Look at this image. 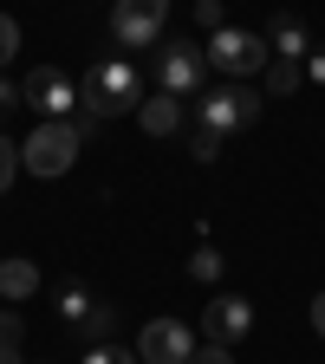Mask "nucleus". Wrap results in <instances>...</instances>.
<instances>
[{"instance_id": "obj_1", "label": "nucleus", "mask_w": 325, "mask_h": 364, "mask_svg": "<svg viewBox=\"0 0 325 364\" xmlns=\"http://www.w3.org/2000/svg\"><path fill=\"white\" fill-rule=\"evenodd\" d=\"M137 105H144V78H137L130 59H98L78 78V111H91V117H117Z\"/></svg>"}, {"instance_id": "obj_2", "label": "nucleus", "mask_w": 325, "mask_h": 364, "mask_svg": "<svg viewBox=\"0 0 325 364\" xmlns=\"http://www.w3.org/2000/svg\"><path fill=\"white\" fill-rule=\"evenodd\" d=\"M202 53H208V65H221V78H254V72L273 65L267 33H247V26H221V33H208Z\"/></svg>"}, {"instance_id": "obj_3", "label": "nucleus", "mask_w": 325, "mask_h": 364, "mask_svg": "<svg viewBox=\"0 0 325 364\" xmlns=\"http://www.w3.org/2000/svg\"><path fill=\"white\" fill-rule=\"evenodd\" d=\"M78 124L72 117H59V124H39L26 144H20V169H33V176H65L72 163H78Z\"/></svg>"}, {"instance_id": "obj_4", "label": "nucleus", "mask_w": 325, "mask_h": 364, "mask_svg": "<svg viewBox=\"0 0 325 364\" xmlns=\"http://www.w3.org/2000/svg\"><path fill=\"white\" fill-rule=\"evenodd\" d=\"M20 105H33L46 124H59V117L78 111V85H72L59 65H33V72L20 78Z\"/></svg>"}, {"instance_id": "obj_5", "label": "nucleus", "mask_w": 325, "mask_h": 364, "mask_svg": "<svg viewBox=\"0 0 325 364\" xmlns=\"http://www.w3.org/2000/svg\"><path fill=\"white\" fill-rule=\"evenodd\" d=\"M156 85L169 91V98H196V91L208 85V53L189 39H169L163 59H156Z\"/></svg>"}, {"instance_id": "obj_6", "label": "nucleus", "mask_w": 325, "mask_h": 364, "mask_svg": "<svg viewBox=\"0 0 325 364\" xmlns=\"http://www.w3.org/2000/svg\"><path fill=\"white\" fill-rule=\"evenodd\" d=\"M260 111H267V98H260V91H247V85H221V91H208V98H202V124L208 130H247V124H260Z\"/></svg>"}, {"instance_id": "obj_7", "label": "nucleus", "mask_w": 325, "mask_h": 364, "mask_svg": "<svg viewBox=\"0 0 325 364\" xmlns=\"http://www.w3.org/2000/svg\"><path fill=\"white\" fill-rule=\"evenodd\" d=\"M163 20H169V0H117L111 7V33H117V46H130V53L156 46Z\"/></svg>"}, {"instance_id": "obj_8", "label": "nucleus", "mask_w": 325, "mask_h": 364, "mask_svg": "<svg viewBox=\"0 0 325 364\" xmlns=\"http://www.w3.org/2000/svg\"><path fill=\"white\" fill-rule=\"evenodd\" d=\"M137 358H144V364H189L196 338H189L182 318H150V326L137 332Z\"/></svg>"}, {"instance_id": "obj_9", "label": "nucleus", "mask_w": 325, "mask_h": 364, "mask_svg": "<svg viewBox=\"0 0 325 364\" xmlns=\"http://www.w3.org/2000/svg\"><path fill=\"white\" fill-rule=\"evenodd\" d=\"M202 332H208V345H235V338H247V332H254V306H247L241 293H215L208 312H202Z\"/></svg>"}, {"instance_id": "obj_10", "label": "nucleus", "mask_w": 325, "mask_h": 364, "mask_svg": "<svg viewBox=\"0 0 325 364\" xmlns=\"http://www.w3.org/2000/svg\"><path fill=\"white\" fill-rule=\"evenodd\" d=\"M267 46H273V59H293V65H306V53H312V26L299 20V14H273V26H267Z\"/></svg>"}, {"instance_id": "obj_11", "label": "nucleus", "mask_w": 325, "mask_h": 364, "mask_svg": "<svg viewBox=\"0 0 325 364\" xmlns=\"http://www.w3.org/2000/svg\"><path fill=\"white\" fill-rule=\"evenodd\" d=\"M137 124H144L150 136H176V130H182V98H169V91L144 98V105H137Z\"/></svg>"}, {"instance_id": "obj_12", "label": "nucleus", "mask_w": 325, "mask_h": 364, "mask_svg": "<svg viewBox=\"0 0 325 364\" xmlns=\"http://www.w3.org/2000/svg\"><path fill=\"white\" fill-rule=\"evenodd\" d=\"M0 293H7L14 306H20V299H33V293H39V267H33V260H20V254H7V260H0Z\"/></svg>"}, {"instance_id": "obj_13", "label": "nucleus", "mask_w": 325, "mask_h": 364, "mask_svg": "<svg viewBox=\"0 0 325 364\" xmlns=\"http://www.w3.org/2000/svg\"><path fill=\"white\" fill-rule=\"evenodd\" d=\"M91 306H98V293H91L85 280H65V287H59V318H65V326H85Z\"/></svg>"}, {"instance_id": "obj_14", "label": "nucleus", "mask_w": 325, "mask_h": 364, "mask_svg": "<svg viewBox=\"0 0 325 364\" xmlns=\"http://www.w3.org/2000/svg\"><path fill=\"white\" fill-rule=\"evenodd\" d=\"M78 332H85V345H111V338H117V306H111V299H98Z\"/></svg>"}, {"instance_id": "obj_15", "label": "nucleus", "mask_w": 325, "mask_h": 364, "mask_svg": "<svg viewBox=\"0 0 325 364\" xmlns=\"http://www.w3.org/2000/svg\"><path fill=\"white\" fill-rule=\"evenodd\" d=\"M299 85H306V65H293V59H273L267 65V91H273V98H293Z\"/></svg>"}, {"instance_id": "obj_16", "label": "nucleus", "mask_w": 325, "mask_h": 364, "mask_svg": "<svg viewBox=\"0 0 325 364\" xmlns=\"http://www.w3.org/2000/svg\"><path fill=\"white\" fill-rule=\"evenodd\" d=\"M189 273H196V280H202V287H215V280H221V273H228V260H221V247H208V241H202V247L189 254Z\"/></svg>"}, {"instance_id": "obj_17", "label": "nucleus", "mask_w": 325, "mask_h": 364, "mask_svg": "<svg viewBox=\"0 0 325 364\" xmlns=\"http://www.w3.org/2000/svg\"><path fill=\"white\" fill-rule=\"evenodd\" d=\"M20 338H26V318L0 312V364H20Z\"/></svg>"}, {"instance_id": "obj_18", "label": "nucleus", "mask_w": 325, "mask_h": 364, "mask_svg": "<svg viewBox=\"0 0 325 364\" xmlns=\"http://www.w3.org/2000/svg\"><path fill=\"white\" fill-rule=\"evenodd\" d=\"M78 364H144V358H137V351H124V345L111 338V345H85V358H78Z\"/></svg>"}, {"instance_id": "obj_19", "label": "nucleus", "mask_w": 325, "mask_h": 364, "mask_svg": "<svg viewBox=\"0 0 325 364\" xmlns=\"http://www.w3.org/2000/svg\"><path fill=\"white\" fill-rule=\"evenodd\" d=\"M189 150H196V163H215V156H221V130L196 124V136H189Z\"/></svg>"}, {"instance_id": "obj_20", "label": "nucleus", "mask_w": 325, "mask_h": 364, "mask_svg": "<svg viewBox=\"0 0 325 364\" xmlns=\"http://www.w3.org/2000/svg\"><path fill=\"white\" fill-rule=\"evenodd\" d=\"M14 53H20V26H14V14H0V72L14 65Z\"/></svg>"}, {"instance_id": "obj_21", "label": "nucleus", "mask_w": 325, "mask_h": 364, "mask_svg": "<svg viewBox=\"0 0 325 364\" xmlns=\"http://www.w3.org/2000/svg\"><path fill=\"white\" fill-rule=\"evenodd\" d=\"M196 20H202L208 33H221V26H228V7H221V0H196Z\"/></svg>"}, {"instance_id": "obj_22", "label": "nucleus", "mask_w": 325, "mask_h": 364, "mask_svg": "<svg viewBox=\"0 0 325 364\" xmlns=\"http://www.w3.org/2000/svg\"><path fill=\"white\" fill-rule=\"evenodd\" d=\"M14 169H20V150H14V136H0V189L14 182Z\"/></svg>"}, {"instance_id": "obj_23", "label": "nucleus", "mask_w": 325, "mask_h": 364, "mask_svg": "<svg viewBox=\"0 0 325 364\" xmlns=\"http://www.w3.org/2000/svg\"><path fill=\"white\" fill-rule=\"evenodd\" d=\"M189 364H235V351H228V345H196Z\"/></svg>"}, {"instance_id": "obj_24", "label": "nucleus", "mask_w": 325, "mask_h": 364, "mask_svg": "<svg viewBox=\"0 0 325 364\" xmlns=\"http://www.w3.org/2000/svg\"><path fill=\"white\" fill-rule=\"evenodd\" d=\"M306 78L325 85V46H312V53H306Z\"/></svg>"}, {"instance_id": "obj_25", "label": "nucleus", "mask_w": 325, "mask_h": 364, "mask_svg": "<svg viewBox=\"0 0 325 364\" xmlns=\"http://www.w3.org/2000/svg\"><path fill=\"white\" fill-rule=\"evenodd\" d=\"M14 98H20V91H14V78H7V72H0V117H7V111H14Z\"/></svg>"}, {"instance_id": "obj_26", "label": "nucleus", "mask_w": 325, "mask_h": 364, "mask_svg": "<svg viewBox=\"0 0 325 364\" xmlns=\"http://www.w3.org/2000/svg\"><path fill=\"white\" fill-rule=\"evenodd\" d=\"M312 332H319V338H325V293H319V299H312Z\"/></svg>"}]
</instances>
